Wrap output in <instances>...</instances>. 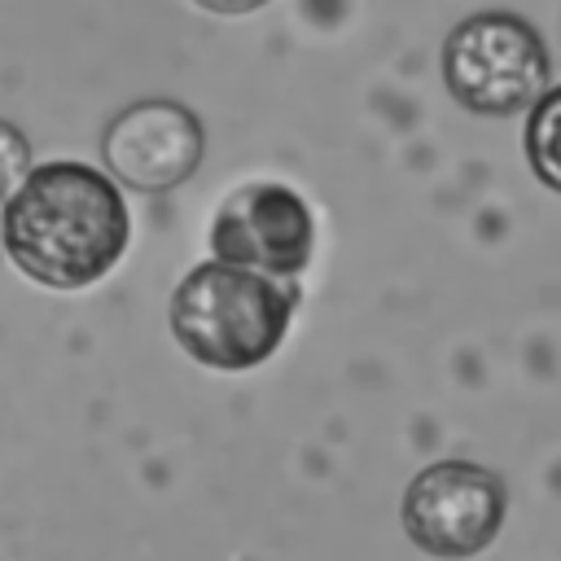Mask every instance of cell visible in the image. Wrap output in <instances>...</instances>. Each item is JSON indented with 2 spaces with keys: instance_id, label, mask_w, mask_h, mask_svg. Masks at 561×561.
<instances>
[{
  "instance_id": "8",
  "label": "cell",
  "mask_w": 561,
  "mask_h": 561,
  "mask_svg": "<svg viewBox=\"0 0 561 561\" xmlns=\"http://www.w3.org/2000/svg\"><path fill=\"white\" fill-rule=\"evenodd\" d=\"M31 175V140L0 118V206L18 193V184Z\"/></svg>"
},
{
  "instance_id": "6",
  "label": "cell",
  "mask_w": 561,
  "mask_h": 561,
  "mask_svg": "<svg viewBox=\"0 0 561 561\" xmlns=\"http://www.w3.org/2000/svg\"><path fill=\"white\" fill-rule=\"evenodd\" d=\"M110 175L140 193L184 184L202 162V123L175 101H136L105 127L101 140Z\"/></svg>"
},
{
  "instance_id": "3",
  "label": "cell",
  "mask_w": 561,
  "mask_h": 561,
  "mask_svg": "<svg viewBox=\"0 0 561 561\" xmlns=\"http://www.w3.org/2000/svg\"><path fill=\"white\" fill-rule=\"evenodd\" d=\"M443 83L473 114H517L548 88V48L517 13H473L443 44Z\"/></svg>"
},
{
  "instance_id": "2",
  "label": "cell",
  "mask_w": 561,
  "mask_h": 561,
  "mask_svg": "<svg viewBox=\"0 0 561 561\" xmlns=\"http://www.w3.org/2000/svg\"><path fill=\"white\" fill-rule=\"evenodd\" d=\"M294 307V280H272L228 263H197L171 294V333L197 364L241 373L280 346Z\"/></svg>"
},
{
  "instance_id": "7",
  "label": "cell",
  "mask_w": 561,
  "mask_h": 561,
  "mask_svg": "<svg viewBox=\"0 0 561 561\" xmlns=\"http://www.w3.org/2000/svg\"><path fill=\"white\" fill-rule=\"evenodd\" d=\"M526 158H530V171L552 193H561V88L543 92L530 105V118H526Z\"/></svg>"
},
{
  "instance_id": "5",
  "label": "cell",
  "mask_w": 561,
  "mask_h": 561,
  "mask_svg": "<svg viewBox=\"0 0 561 561\" xmlns=\"http://www.w3.org/2000/svg\"><path fill=\"white\" fill-rule=\"evenodd\" d=\"M316 245L311 206L280 180H254L232 188L210 219L215 263L259 272L272 280H294Z\"/></svg>"
},
{
  "instance_id": "1",
  "label": "cell",
  "mask_w": 561,
  "mask_h": 561,
  "mask_svg": "<svg viewBox=\"0 0 561 561\" xmlns=\"http://www.w3.org/2000/svg\"><path fill=\"white\" fill-rule=\"evenodd\" d=\"M127 206L110 175L83 162H44L0 210V237L18 272L48 289L101 280L127 250Z\"/></svg>"
},
{
  "instance_id": "4",
  "label": "cell",
  "mask_w": 561,
  "mask_h": 561,
  "mask_svg": "<svg viewBox=\"0 0 561 561\" xmlns=\"http://www.w3.org/2000/svg\"><path fill=\"white\" fill-rule=\"evenodd\" d=\"M504 508L508 491L491 469L469 460H438L408 482L399 517L425 557L465 561L500 535Z\"/></svg>"
},
{
  "instance_id": "9",
  "label": "cell",
  "mask_w": 561,
  "mask_h": 561,
  "mask_svg": "<svg viewBox=\"0 0 561 561\" xmlns=\"http://www.w3.org/2000/svg\"><path fill=\"white\" fill-rule=\"evenodd\" d=\"M193 4H202L210 13H250V9H259L267 0H193Z\"/></svg>"
}]
</instances>
